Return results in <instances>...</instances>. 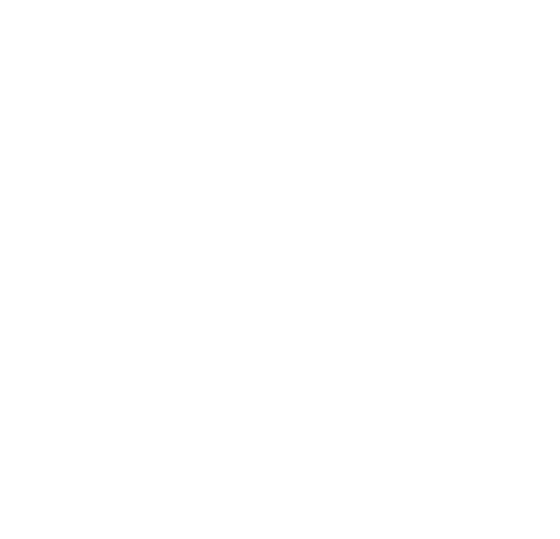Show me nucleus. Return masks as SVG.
Listing matches in <instances>:
<instances>
[]
</instances>
